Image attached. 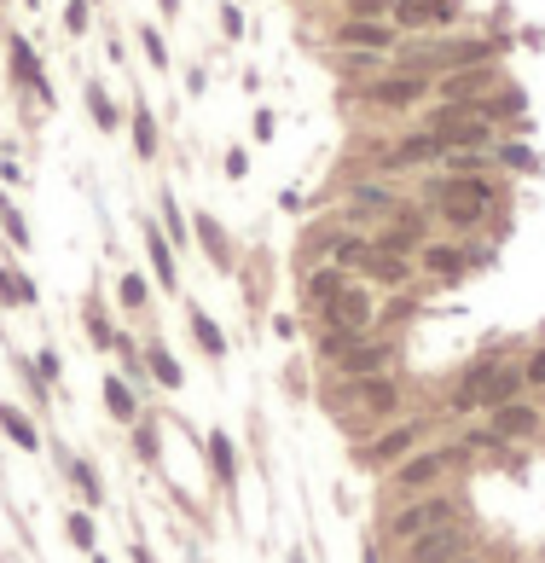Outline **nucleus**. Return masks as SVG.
I'll list each match as a JSON object with an SVG mask.
<instances>
[{"mask_svg":"<svg viewBox=\"0 0 545 563\" xmlns=\"http://www.w3.org/2000/svg\"><path fill=\"white\" fill-rule=\"evenodd\" d=\"M58 465H64V476L76 482L82 506H87V511H99V506H105V476H99V465L82 459V453H70V447H58Z\"/></svg>","mask_w":545,"mask_h":563,"instance_id":"nucleus-24","label":"nucleus"},{"mask_svg":"<svg viewBox=\"0 0 545 563\" xmlns=\"http://www.w3.org/2000/svg\"><path fill=\"white\" fill-rule=\"evenodd\" d=\"M348 268H331V261H319V268H302V302L308 308H325V302H336V291L348 285Z\"/></svg>","mask_w":545,"mask_h":563,"instance_id":"nucleus-25","label":"nucleus"},{"mask_svg":"<svg viewBox=\"0 0 545 563\" xmlns=\"http://www.w3.org/2000/svg\"><path fill=\"white\" fill-rule=\"evenodd\" d=\"M510 87L499 65H476V70H447L436 76V87H429V99L436 105H470V99H488V93Z\"/></svg>","mask_w":545,"mask_h":563,"instance_id":"nucleus-10","label":"nucleus"},{"mask_svg":"<svg viewBox=\"0 0 545 563\" xmlns=\"http://www.w3.org/2000/svg\"><path fill=\"white\" fill-rule=\"evenodd\" d=\"M336 65H343L348 76H365V82H372L377 70L395 65V53H336Z\"/></svg>","mask_w":545,"mask_h":563,"instance_id":"nucleus-40","label":"nucleus"},{"mask_svg":"<svg viewBox=\"0 0 545 563\" xmlns=\"http://www.w3.org/2000/svg\"><path fill=\"white\" fill-rule=\"evenodd\" d=\"M12 372H18V378H24V389H29V395H36V406L46 413V406H53V384H41V372L29 366L24 354H18V361H12Z\"/></svg>","mask_w":545,"mask_h":563,"instance_id":"nucleus-42","label":"nucleus"},{"mask_svg":"<svg viewBox=\"0 0 545 563\" xmlns=\"http://www.w3.org/2000/svg\"><path fill=\"white\" fill-rule=\"evenodd\" d=\"M29 366L41 372V384H58V378H64V361H58V349H46V343H41L36 354H29Z\"/></svg>","mask_w":545,"mask_h":563,"instance_id":"nucleus-43","label":"nucleus"},{"mask_svg":"<svg viewBox=\"0 0 545 563\" xmlns=\"http://www.w3.org/2000/svg\"><path fill=\"white\" fill-rule=\"evenodd\" d=\"M82 332H87V343L93 349H117V325H110V314H105V302L87 291V302H82Z\"/></svg>","mask_w":545,"mask_h":563,"instance_id":"nucleus-32","label":"nucleus"},{"mask_svg":"<svg viewBox=\"0 0 545 563\" xmlns=\"http://www.w3.org/2000/svg\"><path fill=\"white\" fill-rule=\"evenodd\" d=\"M453 442L470 453V459H510V453H517L499 430L488 425V418H470V425H458V430H453Z\"/></svg>","mask_w":545,"mask_h":563,"instance_id":"nucleus-21","label":"nucleus"},{"mask_svg":"<svg viewBox=\"0 0 545 563\" xmlns=\"http://www.w3.org/2000/svg\"><path fill=\"white\" fill-rule=\"evenodd\" d=\"M139 244H146L151 279H157L169 296H180V261H174V244L163 239V227H157V221H139Z\"/></svg>","mask_w":545,"mask_h":563,"instance_id":"nucleus-19","label":"nucleus"},{"mask_svg":"<svg viewBox=\"0 0 545 563\" xmlns=\"http://www.w3.org/2000/svg\"><path fill=\"white\" fill-rule=\"evenodd\" d=\"M128 442H134V459L146 465V471H163V430H157V413L146 406V418L139 425H128Z\"/></svg>","mask_w":545,"mask_h":563,"instance_id":"nucleus-29","label":"nucleus"},{"mask_svg":"<svg viewBox=\"0 0 545 563\" xmlns=\"http://www.w3.org/2000/svg\"><path fill=\"white\" fill-rule=\"evenodd\" d=\"M36 302H41V285L18 268V261L0 256V308H36Z\"/></svg>","mask_w":545,"mask_h":563,"instance_id":"nucleus-28","label":"nucleus"},{"mask_svg":"<svg viewBox=\"0 0 545 563\" xmlns=\"http://www.w3.org/2000/svg\"><path fill=\"white\" fill-rule=\"evenodd\" d=\"M331 46H336V53H395L400 29L389 18H336Z\"/></svg>","mask_w":545,"mask_h":563,"instance_id":"nucleus-13","label":"nucleus"},{"mask_svg":"<svg viewBox=\"0 0 545 563\" xmlns=\"http://www.w3.org/2000/svg\"><path fill=\"white\" fill-rule=\"evenodd\" d=\"M0 180H6V186H24V169L12 163V158H0Z\"/></svg>","mask_w":545,"mask_h":563,"instance_id":"nucleus-49","label":"nucleus"},{"mask_svg":"<svg viewBox=\"0 0 545 563\" xmlns=\"http://www.w3.org/2000/svg\"><path fill=\"white\" fill-rule=\"evenodd\" d=\"M470 517V494H464V482H453V488H436V494H418V499H400V506H383V523H377V540L389 546V552H400L406 540L429 535V528H447Z\"/></svg>","mask_w":545,"mask_h":563,"instance_id":"nucleus-3","label":"nucleus"},{"mask_svg":"<svg viewBox=\"0 0 545 563\" xmlns=\"http://www.w3.org/2000/svg\"><path fill=\"white\" fill-rule=\"evenodd\" d=\"M488 169H499L493 151H447L441 158V175H488Z\"/></svg>","mask_w":545,"mask_h":563,"instance_id":"nucleus-39","label":"nucleus"},{"mask_svg":"<svg viewBox=\"0 0 545 563\" xmlns=\"http://www.w3.org/2000/svg\"><path fill=\"white\" fill-rule=\"evenodd\" d=\"M470 552H482V528H476V517H458V523H447V528H429V535L406 540L395 552V563H458V558H470Z\"/></svg>","mask_w":545,"mask_h":563,"instance_id":"nucleus-5","label":"nucleus"},{"mask_svg":"<svg viewBox=\"0 0 545 563\" xmlns=\"http://www.w3.org/2000/svg\"><path fill=\"white\" fill-rule=\"evenodd\" d=\"M441 158H447L441 134L436 128H418V134L395 139V146L383 151V169H424V163H441Z\"/></svg>","mask_w":545,"mask_h":563,"instance_id":"nucleus-18","label":"nucleus"},{"mask_svg":"<svg viewBox=\"0 0 545 563\" xmlns=\"http://www.w3.org/2000/svg\"><path fill=\"white\" fill-rule=\"evenodd\" d=\"M406 378L400 372H383V378L365 384H331V406H336V425L348 430V442H365L372 430L406 418Z\"/></svg>","mask_w":545,"mask_h":563,"instance_id":"nucleus-1","label":"nucleus"},{"mask_svg":"<svg viewBox=\"0 0 545 563\" xmlns=\"http://www.w3.org/2000/svg\"><path fill=\"white\" fill-rule=\"evenodd\" d=\"M464 18V0H395L389 24L400 36H436V29H453Z\"/></svg>","mask_w":545,"mask_h":563,"instance_id":"nucleus-11","label":"nucleus"},{"mask_svg":"<svg viewBox=\"0 0 545 563\" xmlns=\"http://www.w3.org/2000/svg\"><path fill=\"white\" fill-rule=\"evenodd\" d=\"M395 366H400V337L372 332L325 372H331V384H365V378H383V372H395Z\"/></svg>","mask_w":545,"mask_h":563,"instance_id":"nucleus-7","label":"nucleus"},{"mask_svg":"<svg viewBox=\"0 0 545 563\" xmlns=\"http://www.w3.org/2000/svg\"><path fill=\"white\" fill-rule=\"evenodd\" d=\"M406 203H400V192L395 186H383L377 175H360V180H348L343 186V227H355V232H365V227H383L389 215H400Z\"/></svg>","mask_w":545,"mask_h":563,"instance_id":"nucleus-6","label":"nucleus"},{"mask_svg":"<svg viewBox=\"0 0 545 563\" xmlns=\"http://www.w3.org/2000/svg\"><path fill=\"white\" fill-rule=\"evenodd\" d=\"M517 361H522V384H528V395H534V389H545V337L534 343V349H522Z\"/></svg>","mask_w":545,"mask_h":563,"instance_id":"nucleus-41","label":"nucleus"},{"mask_svg":"<svg viewBox=\"0 0 545 563\" xmlns=\"http://www.w3.org/2000/svg\"><path fill=\"white\" fill-rule=\"evenodd\" d=\"M458 563H488V552H470V558H458Z\"/></svg>","mask_w":545,"mask_h":563,"instance_id":"nucleus-54","label":"nucleus"},{"mask_svg":"<svg viewBox=\"0 0 545 563\" xmlns=\"http://www.w3.org/2000/svg\"><path fill=\"white\" fill-rule=\"evenodd\" d=\"M355 279H360V285H372V291L383 296V291H406L412 279H418V268H412L406 256H389V250L365 244V256L355 261Z\"/></svg>","mask_w":545,"mask_h":563,"instance_id":"nucleus-15","label":"nucleus"},{"mask_svg":"<svg viewBox=\"0 0 545 563\" xmlns=\"http://www.w3.org/2000/svg\"><path fill=\"white\" fill-rule=\"evenodd\" d=\"M24 6H36V12H41V0H24Z\"/></svg>","mask_w":545,"mask_h":563,"instance_id":"nucleus-57","label":"nucleus"},{"mask_svg":"<svg viewBox=\"0 0 545 563\" xmlns=\"http://www.w3.org/2000/svg\"><path fill=\"white\" fill-rule=\"evenodd\" d=\"M0 232H6V244H12V250H29V244H36V239H29L24 210L12 203V192H0Z\"/></svg>","mask_w":545,"mask_h":563,"instance_id":"nucleus-36","label":"nucleus"},{"mask_svg":"<svg viewBox=\"0 0 545 563\" xmlns=\"http://www.w3.org/2000/svg\"><path fill=\"white\" fill-rule=\"evenodd\" d=\"M203 459H210L215 488H227V499H232L238 494V447H232V435L227 430H210V435H203Z\"/></svg>","mask_w":545,"mask_h":563,"instance_id":"nucleus-22","label":"nucleus"},{"mask_svg":"<svg viewBox=\"0 0 545 563\" xmlns=\"http://www.w3.org/2000/svg\"><path fill=\"white\" fill-rule=\"evenodd\" d=\"M493 163L510 169V175H540V151L528 146V139H499V146H493Z\"/></svg>","mask_w":545,"mask_h":563,"instance_id":"nucleus-34","label":"nucleus"},{"mask_svg":"<svg viewBox=\"0 0 545 563\" xmlns=\"http://www.w3.org/2000/svg\"><path fill=\"white\" fill-rule=\"evenodd\" d=\"M87 12H93V0H70V6H64V29H70V36H82V29H87Z\"/></svg>","mask_w":545,"mask_h":563,"instance_id":"nucleus-46","label":"nucleus"},{"mask_svg":"<svg viewBox=\"0 0 545 563\" xmlns=\"http://www.w3.org/2000/svg\"><path fill=\"white\" fill-rule=\"evenodd\" d=\"M87 563H110V558H105V552H93V558H87Z\"/></svg>","mask_w":545,"mask_h":563,"instance_id":"nucleus-56","label":"nucleus"},{"mask_svg":"<svg viewBox=\"0 0 545 563\" xmlns=\"http://www.w3.org/2000/svg\"><path fill=\"white\" fill-rule=\"evenodd\" d=\"M146 372H151V384H157V389H186V366L174 361V354H169L157 337L146 343Z\"/></svg>","mask_w":545,"mask_h":563,"instance_id":"nucleus-31","label":"nucleus"},{"mask_svg":"<svg viewBox=\"0 0 545 563\" xmlns=\"http://www.w3.org/2000/svg\"><path fill=\"white\" fill-rule=\"evenodd\" d=\"M0 435H6L18 453H41V442H46L41 425L24 413V406H12V401H0Z\"/></svg>","mask_w":545,"mask_h":563,"instance_id":"nucleus-26","label":"nucleus"},{"mask_svg":"<svg viewBox=\"0 0 545 563\" xmlns=\"http://www.w3.org/2000/svg\"><path fill=\"white\" fill-rule=\"evenodd\" d=\"M372 244L377 250H389V256H406V261H418V250L429 244V227H424V210H400L389 215L377 232H372Z\"/></svg>","mask_w":545,"mask_h":563,"instance_id":"nucleus-17","label":"nucleus"},{"mask_svg":"<svg viewBox=\"0 0 545 563\" xmlns=\"http://www.w3.org/2000/svg\"><path fill=\"white\" fill-rule=\"evenodd\" d=\"M163 6V18H180V0H157Z\"/></svg>","mask_w":545,"mask_h":563,"instance_id":"nucleus-53","label":"nucleus"},{"mask_svg":"<svg viewBox=\"0 0 545 563\" xmlns=\"http://www.w3.org/2000/svg\"><path fill=\"white\" fill-rule=\"evenodd\" d=\"M412 268H418L436 291H458L464 279H470V250H464V244H447V239H429Z\"/></svg>","mask_w":545,"mask_h":563,"instance_id":"nucleus-12","label":"nucleus"},{"mask_svg":"<svg viewBox=\"0 0 545 563\" xmlns=\"http://www.w3.org/2000/svg\"><path fill=\"white\" fill-rule=\"evenodd\" d=\"M272 128H279V122H272V111H255V139H272Z\"/></svg>","mask_w":545,"mask_h":563,"instance_id":"nucleus-50","label":"nucleus"},{"mask_svg":"<svg viewBox=\"0 0 545 563\" xmlns=\"http://www.w3.org/2000/svg\"><path fill=\"white\" fill-rule=\"evenodd\" d=\"M64 535H70V546H76L82 558H93V552H99V523H93V511H87V506L64 511Z\"/></svg>","mask_w":545,"mask_h":563,"instance_id":"nucleus-33","label":"nucleus"},{"mask_svg":"<svg viewBox=\"0 0 545 563\" xmlns=\"http://www.w3.org/2000/svg\"><path fill=\"white\" fill-rule=\"evenodd\" d=\"M372 325H377V291L360 279H348L336 302L319 308V332H372Z\"/></svg>","mask_w":545,"mask_h":563,"instance_id":"nucleus-8","label":"nucleus"},{"mask_svg":"<svg viewBox=\"0 0 545 563\" xmlns=\"http://www.w3.org/2000/svg\"><path fill=\"white\" fill-rule=\"evenodd\" d=\"M128 552H134V563H157V552H151L146 540H134V546H128Z\"/></svg>","mask_w":545,"mask_h":563,"instance_id":"nucleus-52","label":"nucleus"},{"mask_svg":"<svg viewBox=\"0 0 545 563\" xmlns=\"http://www.w3.org/2000/svg\"><path fill=\"white\" fill-rule=\"evenodd\" d=\"M139 46H146V58H151L157 70H169V46H163V36H157L151 24H139Z\"/></svg>","mask_w":545,"mask_h":563,"instance_id":"nucleus-45","label":"nucleus"},{"mask_svg":"<svg viewBox=\"0 0 545 563\" xmlns=\"http://www.w3.org/2000/svg\"><path fill=\"white\" fill-rule=\"evenodd\" d=\"M395 0H343V18H389Z\"/></svg>","mask_w":545,"mask_h":563,"instance_id":"nucleus-44","label":"nucleus"},{"mask_svg":"<svg viewBox=\"0 0 545 563\" xmlns=\"http://www.w3.org/2000/svg\"><path fill=\"white\" fill-rule=\"evenodd\" d=\"M186 325H191V343L203 349V361H227V332L215 325V314H210V308L186 302Z\"/></svg>","mask_w":545,"mask_h":563,"instance_id":"nucleus-27","label":"nucleus"},{"mask_svg":"<svg viewBox=\"0 0 545 563\" xmlns=\"http://www.w3.org/2000/svg\"><path fill=\"white\" fill-rule=\"evenodd\" d=\"M99 401H105V413L117 418V425H139L146 418V401H139V389L122 378V372H105L99 378Z\"/></svg>","mask_w":545,"mask_h":563,"instance_id":"nucleus-20","label":"nucleus"},{"mask_svg":"<svg viewBox=\"0 0 545 563\" xmlns=\"http://www.w3.org/2000/svg\"><path fill=\"white\" fill-rule=\"evenodd\" d=\"M360 563H383V540H365L360 546Z\"/></svg>","mask_w":545,"mask_h":563,"instance_id":"nucleus-51","label":"nucleus"},{"mask_svg":"<svg viewBox=\"0 0 545 563\" xmlns=\"http://www.w3.org/2000/svg\"><path fill=\"white\" fill-rule=\"evenodd\" d=\"M134 158H139V163L157 158V117H151L146 99H134Z\"/></svg>","mask_w":545,"mask_h":563,"instance_id":"nucleus-35","label":"nucleus"},{"mask_svg":"<svg viewBox=\"0 0 545 563\" xmlns=\"http://www.w3.org/2000/svg\"><path fill=\"white\" fill-rule=\"evenodd\" d=\"M146 302H151V279L128 268V273L117 279V308H128V314H139V308H146Z\"/></svg>","mask_w":545,"mask_h":563,"instance_id":"nucleus-37","label":"nucleus"},{"mask_svg":"<svg viewBox=\"0 0 545 563\" xmlns=\"http://www.w3.org/2000/svg\"><path fill=\"white\" fill-rule=\"evenodd\" d=\"M284 563H308V552H291V558H284Z\"/></svg>","mask_w":545,"mask_h":563,"instance_id":"nucleus-55","label":"nucleus"},{"mask_svg":"<svg viewBox=\"0 0 545 563\" xmlns=\"http://www.w3.org/2000/svg\"><path fill=\"white\" fill-rule=\"evenodd\" d=\"M470 465H476V459L453 442V435H436V442H424L412 459H400L395 471L383 476V506H400V499L453 488V482H464V471H470Z\"/></svg>","mask_w":545,"mask_h":563,"instance_id":"nucleus-2","label":"nucleus"},{"mask_svg":"<svg viewBox=\"0 0 545 563\" xmlns=\"http://www.w3.org/2000/svg\"><path fill=\"white\" fill-rule=\"evenodd\" d=\"M157 227H163V239H169L174 250H186V244H191V215L180 210V198H174L169 186L157 192Z\"/></svg>","mask_w":545,"mask_h":563,"instance_id":"nucleus-30","label":"nucleus"},{"mask_svg":"<svg viewBox=\"0 0 545 563\" xmlns=\"http://www.w3.org/2000/svg\"><path fill=\"white\" fill-rule=\"evenodd\" d=\"M221 36H227V41L244 36V12H238V6H221Z\"/></svg>","mask_w":545,"mask_h":563,"instance_id":"nucleus-47","label":"nucleus"},{"mask_svg":"<svg viewBox=\"0 0 545 563\" xmlns=\"http://www.w3.org/2000/svg\"><path fill=\"white\" fill-rule=\"evenodd\" d=\"M6 76H12V87L36 93L41 105H53V82H46V65H41L36 46H29V36H6Z\"/></svg>","mask_w":545,"mask_h":563,"instance_id":"nucleus-16","label":"nucleus"},{"mask_svg":"<svg viewBox=\"0 0 545 563\" xmlns=\"http://www.w3.org/2000/svg\"><path fill=\"white\" fill-rule=\"evenodd\" d=\"M436 430H441L436 413H406V418H395V425H383V430L365 435V442L348 447V465L365 471V476H389L400 459H412L424 442H436Z\"/></svg>","mask_w":545,"mask_h":563,"instance_id":"nucleus-4","label":"nucleus"},{"mask_svg":"<svg viewBox=\"0 0 545 563\" xmlns=\"http://www.w3.org/2000/svg\"><path fill=\"white\" fill-rule=\"evenodd\" d=\"M227 175H232V180H244V175H250V151H238V146L227 151Z\"/></svg>","mask_w":545,"mask_h":563,"instance_id":"nucleus-48","label":"nucleus"},{"mask_svg":"<svg viewBox=\"0 0 545 563\" xmlns=\"http://www.w3.org/2000/svg\"><path fill=\"white\" fill-rule=\"evenodd\" d=\"M82 99H87V111H93V122H99V134H117V128H122L117 105H110V93H105L99 82H87V87H82Z\"/></svg>","mask_w":545,"mask_h":563,"instance_id":"nucleus-38","label":"nucleus"},{"mask_svg":"<svg viewBox=\"0 0 545 563\" xmlns=\"http://www.w3.org/2000/svg\"><path fill=\"white\" fill-rule=\"evenodd\" d=\"M493 430L505 435L510 447H528V442H540V430H545V413H540V401L534 395H517V401H505V406H493V413H482Z\"/></svg>","mask_w":545,"mask_h":563,"instance_id":"nucleus-14","label":"nucleus"},{"mask_svg":"<svg viewBox=\"0 0 545 563\" xmlns=\"http://www.w3.org/2000/svg\"><path fill=\"white\" fill-rule=\"evenodd\" d=\"M191 239L203 244V256H210V268H215V273H232L238 250H232V239H227V227H221L215 215H191Z\"/></svg>","mask_w":545,"mask_h":563,"instance_id":"nucleus-23","label":"nucleus"},{"mask_svg":"<svg viewBox=\"0 0 545 563\" xmlns=\"http://www.w3.org/2000/svg\"><path fill=\"white\" fill-rule=\"evenodd\" d=\"M429 87L436 82H424V76H412V70H389V76H372V82L360 87V105H372V111H412V105L429 99Z\"/></svg>","mask_w":545,"mask_h":563,"instance_id":"nucleus-9","label":"nucleus"}]
</instances>
